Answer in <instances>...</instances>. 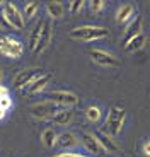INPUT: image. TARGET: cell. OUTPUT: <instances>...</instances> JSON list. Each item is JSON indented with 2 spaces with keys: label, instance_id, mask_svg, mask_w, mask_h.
<instances>
[{
  "label": "cell",
  "instance_id": "obj_30",
  "mask_svg": "<svg viewBox=\"0 0 150 157\" xmlns=\"http://www.w3.org/2000/svg\"><path fill=\"white\" fill-rule=\"evenodd\" d=\"M5 114H7V111L0 108V120H4V118H5Z\"/></svg>",
  "mask_w": 150,
  "mask_h": 157
},
{
  "label": "cell",
  "instance_id": "obj_17",
  "mask_svg": "<svg viewBox=\"0 0 150 157\" xmlns=\"http://www.w3.org/2000/svg\"><path fill=\"white\" fill-rule=\"evenodd\" d=\"M145 43H147V38H145V34L142 33V34L131 38L130 41H126V43H125V50H126L128 53H135V51L142 50V48L145 46Z\"/></svg>",
  "mask_w": 150,
  "mask_h": 157
},
{
  "label": "cell",
  "instance_id": "obj_23",
  "mask_svg": "<svg viewBox=\"0 0 150 157\" xmlns=\"http://www.w3.org/2000/svg\"><path fill=\"white\" fill-rule=\"evenodd\" d=\"M39 34H41V22H38V24H36V28L32 29V33H31V39H29L31 50H34V46L38 44V39H39Z\"/></svg>",
  "mask_w": 150,
  "mask_h": 157
},
{
  "label": "cell",
  "instance_id": "obj_12",
  "mask_svg": "<svg viewBox=\"0 0 150 157\" xmlns=\"http://www.w3.org/2000/svg\"><path fill=\"white\" fill-rule=\"evenodd\" d=\"M137 14H138V12H137V9H135L133 4H123L121 7L118 9V12H116V22L118 24L131 22Z\"/></svg>",
  "mask_w": 150,
  "mask_h": 157
},
{
  "label": "cell",
  "instance_id": "obj_16",
  "mask_svg": "<svg viewBox=\"0 0 150 157\" xmlns=\"http://www.w3.org/2000/svg\"><path fill=\"white\" fill-rule=\"evenodd\" d=\"M56 145L63 150L72 149V147L77 145V137H75V133H72V132H63V133H60L58 138H56Z\"/></svg>",
  "mask_w": 150,
  "mask_h": 157
},
{
  "label": "cell",
  "instance_id": "obj_25",
  "mask_svg": "<svg viewBox=\"0 0 150 157\" xmlns=\"http://www.w3.org/2000/svg\"><path fill=\"white\" fill-rule=\"evenodd\" d=\"M12 106V99L10 98H0V108L7 111L9 108Z\"/></svg>",
  "mask_w": 150,
  "mask_h": 157
},
{
  "label": "cell",
  "instance_id": "obj_5",
  "mask_svg": "<svg viewBox=\"0 0 150 157\" xmlns=\"http://www.w3.org/2000/svg\"><path fill=\"white\" fill-rule=\"evenodd\" d=\"M2 14H4L5 19L9 21V24L12 26V29H16V31H22V29L26 28V19H24L22 12L12 4V2H5Z\"/></svg>",
  "mask_w": 150,
  "mask_h": 157
},
{
  "label": "cell",
  "instance_id": "obj_31",
  "mask_svg": "<svg viewBox=\"0 0 150 157\" xmlns=\"http://www.w3.org/2000/svg\"><path fill=\"white\" fill-rule=\"evenodd\" d=\"M4 5H5V2L4 0H0V10H4Z\"/></svg>",
  "mask_w": 150,
  "mask_h": 157
},
{
  "label": "cell",
  "instance_id": "obj_32",
  "mask_svg": "<svg viewBox=\"0 0 150 157\" xmlns=\"http://www.w3.org/2000/svg\"><path fill=\"white\" fill-rule=\"evenodd\" d=\"M0 84H2V70H0Z\"/></svg>",
  "mask_w": 150,
  "mask_h": 157
},
{
  "label": "cell",
  "instance_id": "obj_1",
  "mask_svg": "<svg viewBox=\"0 0 150 157\" xmlns=\"http://www.w3.org/2000/svg\"><path fill=\"white\" fill-rule=\"evenodd\" d=\"M109 36V31L101 26H80L68 33V38L75 41H96V39H104Z\"/></svg>",
  "mask_w": 150,
  "mask_h": 157
},
{
  "label": "cell",
  "instance_id": "obj_26",
  "mask_svg": "<svg viewBox=\"0 0 150 157\" xmlns=\"http://www.w3.org/2000/svg\"><path fill=\"white\" fill-rule=\"evenodd\" d=\"M0 28L2 29H12V26L9 24V21L5 19V16L2 14V12H0Z\"/></svg>",
  "mask_w": 150,
  "mask_h": 157
},
{
  "label": "cell",
  "instance_id": "obj_20",
  "mask_svg": "<svg viewBox=\"0 0 150 157\" xmlns=\"http://www.w3.org/2000/svg\"><path fill=\"white\" fill-rule=\"evenodd\" d=\"M101 116H103V111H101L99 106H89L85 109V118L91 123H97L101 120Z\"/></svg>",
  "mask_w": 150,
  "mask_h": 157
},
{
  "label": "cell",
  "instance_id": "obj_14",
  "mask_svg": "<svg viewBox=\"0 0 150 157\" xmlns=\"http://www.w3.org/2000/svg\"><path fill=\"white\" fill-rule=\"evenodd\" d=\"M73 111L70 109V108H65V109H58L55 114L51 116V121L55 123V125H60V126H67L70 125L72 121H73Z\"/></svg>",
  "mask_w": 150,
  "mask_h": 157
},
{
  "label": "cell",
  "instance_id": "obj_7",
  "mask_svg": "<svg viewBox=\"0 0 150 157\" xmlns=\"http://www.w3.org/2000/svg\"><path fill=\"white\" fill-rule=\"evenodd\" d=\"M58 111V106L53 104L51 101H41V102H34L31 108H29V113L32 118H38V120H46V118H51L53 114Z\"/></svg>",
  "mask_w": 150,
  "mask_h": 157
},
{
  "label": "cell",
  "instance_id": "obj_27",
  "mask_svg": "<svg viewBox=\"0 0 150 157\" xmlns=\"http://www.w3.org/2000/svg\"><path fill=\"white\" fill-rule=\"evenodd\" d=\"M51 157H89V155H82V154H73V152H63V154H56Z\"/></svg>",
  "mask_w": 150,
  "mask_h": 157
},
{
  "label": "cell",
  "instance_id": "obj_18",
  "mask_svg": "<svg viewBox=\"0 0 150 157\" xmlns=\"http://www.w3.org/2000/svg\"><path fill=\"white\" fill-rule=\"evenodd\" d=\"M56 138H58L56 132L51 126H48V128L43 130V133H41V144H43L46 149H53V147L56 145Z\"/></svg>",
  "mask_w": 150,
  "mask_h": 157
},
{
  "label": "cell",
  "instance_id": "obj_11",
  "mask_svg": "<svg viewBox=\"0 0 150 157\" xmlns=\"http://www.w3.org/2000/svg\"><path fill=\"white\" fill-rule=\"evenodd\" d=\"M82 144H84V147H85L91 154H94V155H104V154H106L104 149L101 147V144L96 140L94 133H91V132H84L82 133Z\"/></svg>",
  "mask_w": 150,
  "mask_h": 157
},
{
  "label": "cell",
  "instance_id": "obj_29",
  "mask_svg": "<svg viewBox=\"0 0 150 157\" xmlns=\"http://www.w3.org/2000/svg\"><path fill=\"white\" fill-rule=\"evenodd\" d=\"M142 150H143V154H145L147 157H150V140H148V142H145V144H143Z\"/></svg>",
  "mask_w": 150,
  "mask_h": 157
},
{
  "label": "cell",
  "instance_id": "obj_4",
  "mask_svg": "<svg viewBox=\"0 0 150 157\" xmlns=\"http://www.w3.org/2000/svg\"><path fill=\"white\" fill-rule=\"evenodd\" d=\"M48 101H51L56 106H65V108H73L79 104V96L70 90H51L46 94Z\"/></svg>",
  "mask_w": 150,
  "mask_h": 157
},
{
  "label": "cell",
  "instance_id": "obj_2",
  "mask_svg": "<svg viewBox=\"0 0 150 157\" xmlns=\"http://www.w3.org/2000/svg\"><path fill=\"white\" fill-rule=\"evenodd\" d=\"M125 121H126V109L121 108V106H113L109 109V113H107L106 125H104L103 132H106L111 137H116V135H119V132L123 130Z\"/></svg>",
  "mask_w": 150,
  "mask_h": 157
},
{
  "label": "cell",
  "instance_id": "obj_21",
  "mask_svg": "<svg viewBox=\"0 0 150 157\" xmlns=\"http://www.w3.org/2000/svg\"><path fill=\"white\" fill-rule=\"evenodd\" d=\"M38 9H39V4H38V2H26V4H24V10H22L24 19H26V17H28V19L34 17Z\"/></svg>",
  "mask_w": 150,
  "mask_h": 157
},
{
  "label": "cell",
  "instance_id": "obj_15",
  "mask_svg": "<svg viewBox=\"0 0 150 157\" xmlns=\"http://www.w3.org/2000/svg\"><path fill=\"white\" fill-rule=\"evenodd\" d=\"M142 26H143V21H142V17L137 14V17H135V19L128 24V28L125 29V43L130 41L131 38H135V36L142 34Z\"/></svg>",
  "mask_w": 150,
  "mask_h": 157
},
{
  "label": "cell",
  "instance_id": "obj_3",
  "mask_svg": "<svg viewBox=\"0 0 150 157\" xmlns=\"http://www.w3.org/2000/svg\"><path fill=\"white\" fill-rule=\"evenodd\" d=\"M24 51V46L19 39L12 38V36H2L0 38V53L7 58H19Z\"/></svg>",
  "mask_w": 150,
  "mask_h": 157
},
{
  "label": "cell",
  "instance_id": "obj_10",
  "mask_svg": "<svg viewBox=\"0 0 150 157\" xmlns=\"http://www.w3.org/2000/svg\"><path fill=\"white\" fill-rule=\"evenodd\" d=\"M94 137H96V140L101 144V147L104 149V152H106V154H107V152H109V154H118V152H119L118 142L111 137V135H107L106 132H103V130H96V132H94Z\"/></svg>",
  "mask_w": 150,
  "mask_h": 157
},
{
  "label": "cell",
  "instance_id": "obj_28",
  "mask_svg": "<svg viewBox=\"0 0 150 157\" xmlns=\"http://www.w3.org/2000/svg\"><path fill=\"white\" fill-rule=\"evenodd\" d=\"M0 98H9V87L0 84Z\"/></svg>",
  "mask_w": 150,
  "mask_h": 157
},
{
  "label": "cell",
  "instance_id": "obj_13",
  "mask_svg": "<svg viewBox=\"0 0 150 157\" xmlns=\"http://www.w3.org/2000/svg\"><path fill=\"white\" fill-rule=\"evenodd\" d=\"M51 78H53L51 74H39L28 87H26V90H28L29 94H38V92H41L48 84L51 82Z\"/></svg>",
  "mask_w": 150,
  "mask_h": 157
},
{
  "label": "cell",
  "instance_id": "obj_6",
  "mask_svg": "<svg viewBox=\"0 0 150 157\" xmlns=\"http://www.w3.org/2000/svg\"><path fill=\"white\" fill-rule=\"evenodd\" d=\"M89 55H91L92 62H96L97 65L101 67H109V68H116L121 65L118 56H114L113 53L109 51H104V50H99V48H92L89 50Z\"/></svg>",
  "mask_w": 150,
  "mask_h": 157
},
{
  "label": "cell",
  "instance_id": "obj_8",
  "mask_svg": "<svg viewBox=\"0 0 150 157\" xmlns=\"http://www.w3.org/2000/svg\"><path fill=\"white\" fill-rule=\"evenodd\" d=\"M50 41H51V22L50 21H41V34H39V39H38V44L32 50V53L39 55L41 51H44L48 48Z\"/></svg>",
  "mask_w": 150,
  "mask_h": 157
},
{
  "label": "cell",
  "instance_id": "obj_9",
  "mask_svg": "<svg viewBox=\"0 0 150 157\" xmlns=\"http://www.w3.org/2000/svg\"><path fill=\"white\" fill-rule=\"evenodd\" d=\"M39 75V68L36 67H31V68H24L21 70L19 74L14 77V87L16 89H22V87H28L29 84L34 80L36 77Z\"/></svg>",
  "mask_w": 150,
  "mask_h": 157
},
{
  "label": "cell",
  "instance_id": "obj_19",
  "mask_svg": "<svg viewBox=\"0 0 150 157\" xmlns=\"http://www.w3.org/2000/svg\"><path fill=\"white\" fill-rule=\"evenodd\" d=\"M46 12L51 19H62L65 14V5L60 2H48L46 4Z\"/></svg>",
  "mask_w": 150,
  "mask_h": 157
},
{
  "label": "cell",
  "instance_id": "obj_22",
  "mask_svg": "<svg viewBox=\"0 0 150 157\" xmlns=\"http://www.w3.org/2000/svg\"><path fill=\"white\" fill-rule=\"evenodd\" d=\"M85 9V2L84 0H72L68 4V12L70 14H82Z\"/></svg>",
  "mask_w": 150,
  "mask_h": 157
},
{
  "label": "cell",
  "instance_id": "obj_24",
  "mask_svg": "<svg viewBox=\"0 0 150 157\" xmlns=\"http://www.w3.org/2000/svg\"><path fill=\"white\" fill-rule=\"evenodd\" d=\"M104 5H106L104 0H91V2H89V9H91L92 14H99V12L104 9Z\"/></svg>",
  "mask_w": 150,
  "mask_h": 157
}]
</instances>
